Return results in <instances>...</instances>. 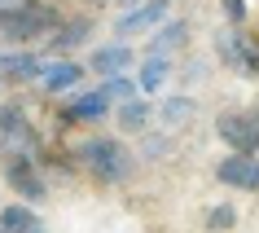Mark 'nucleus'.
I'll list each match as a JSON object with an SVG mask.
<instances>
[{
  "label": "nucleus",
  "instance_id": "1",
  "mask_svg": "<svg viewBox=\"0 0 259 233\" xmlns=\"http://www.w3.org/2000/svg\"><path fill=\"white\" fill-rule=\"evenodd\" d=\"M62 27L53 5H14V9H0V35L14 44H31L40 35H53Z\"/></svg>",
  "mask_w": 259,
  "mask_h": 233
},
{
  "label": "nucleus",
  "instance_id": "2",
  "mask_svg": "<svg viewBox=\"0 0 259 233\" xmlns=\"http://www.w3.org/2000/svg\"><path fill=\"white\" fill-rule=\"evenodd\" d=\"M79 159H83V167H88L97 180H106V185H119V180L132 172V154L123 150V141H114V137H93V141H83Z\"/></svg>",
  "mask_w": 259,
  "mask_h": 233
},
{
  "label": "nucleus",
  "instance_id": "3",
  "mask_svg": "<svg viewBox=\"0 0 259 233\" xmlns=\"http://www.w3.org/2000/svg\"><path fill=\"white\" fill-rule=\"evenodd\" d=\"M40 137L18 106H0V159H35Z\"/></svg>",
  "mask_w": 259,
  "mask_h": 233
},
{
  "label": "nucleus",
  "instance_id": "4",
  "mask_svg": "<svg viewBox=\"0 0 259 233\" xmlns=\"http://www.w3.org/2000/svg\"><path fill=\"white\" fill-rule=\"evenodd\" d=\"M5 180H9V189H14L18 198H27V203H40L44 193H49L35 159H5Z\"/></svg>",
  "mask_w": 259,
  "mask_h": 233
},
{
  "label": "nucleus",
  "instance_id": "5",
  "mask_svg": "<svg viewBox=\"0 0 259 233\" xmlns=\"http://www.w3.org/2000/svg\"><path fill=\"white\" fill-rule=\"evenodd\" d=\"M215 132L233 145V154H255L259 150V114H220Z\"/></svg>",
  "mask_w": 259,
  "mask_h": 233
},
{
  "label": "nucleus",
  "instance_id": "6",
  "mask_svg": "<svg viewBox=\"0 0 259 233\" xmlns=\"http://www.w3.org/2000/svg\"><path fill=\"white\" fill-rule=\"evenodd\" d=\"M215 176L233 189H259V154H229L215 167Z\"/></svg>",
  "mask_w": 259,
  "mask_h": 233
},
{
  "label": "nucleus",
  "instance_id": "7",
  "mask_svg": "<svg viewBox=\"0 0 259 233\" xmlns=\"http://www.w3.org/2000/svg\"><path fill=\"white\" fill-rule=\"evenodd\" d=\"M163 18H167V0H145V5H137V9H127V14H123L114 27H119V35L127 40V35L150 31L154 22H163Z\"/></svg>",
  "mask_w": 259,
  "mask_h": 233
},
{
  "label": "nucleus",
  "instance_id": "8",
  "mask_svg": "<svg viewBox=\"0 0 259 233\" xmlns=\"http://www.w3.org/2000/svg\"><path fill=\"white\" fill-rule=\"evenodd\" d=\"M220 53H224V62L237 70H246V75H255L259 70V53H255V44L242 40L237 31H220Z\"/></svg>",
  "mask_w": 259,
  "mask_h": 233
},
{
  "label": "nucleus",
  "instance_id": "9",
  "mask_svg": "<svg viewBox=\"0 0 259 233\" xmlns=\"http://www.w3.org/2000/svg\"><path fill=\"white\" fill-rule=\"evenodd\" d=\"M0 233H49V224L31 211V203H9L0 211Z\"/></svg>",
  "mask_w": 259,
  "mask_h": 233
},
{
  "label": "nucleus",
  "instance_id": "10",
  "mask_svg": "<svg viewBox=\"0 0 259 233\" xmlns=\"http://www.w3.org/2000/svg\"><path fill=\"white\" fill-rule=\"evenodd\" d=\"M106 110H110V97H106V88H93V93H79V97H75V101H70L66 110H62V114H66V119H101Z\"/></svg>",
  "mask_w": 259,
  "mask_h": 233
},
{
  "label": "nucleus",
  "instance_id": "11",
  "mask_svg": "<svg viewBox=\"0 0 259 233\" xmlns=\"http://www.w3.org/2000/svg\"><path fill=\"white\" fill-rule=\"evenodd\" d=\"M40 80H44L49 93H70V88L83 80V66H75V62H49Z\"/></svg>",
  "mask_w": 259,
  "mask_h": 233
},
{
  "label": "nucleus",
  "instance_id": "12",
  "mask_svg": "<svg viewBox=\"0 0 259 233\" xmlns=\"http://www.w3.org/2000/svg\"><path fill=\"white\" fill-rule=\"evenodd\" d=\"M35 75H44L40 53H31V49H18V53L5 57V80H35Z\"/></svg>",
  "mask_w": 259,
  "mask_h": 233
},
{
  "label": "nucleus",
  "instance_id": "13",
  "mask_svg": "<svg viewBox=\"0 0 259 233\" xmlns=\"http://www.w3.org/2000/svg\"><path fill=\"white\" fill-rule=\"evenodd\" d=\"M127 49H123V44H110V49H97L93 53V70L97 75H106V80H114V75H123V70H127Z\"/></svg>",
  "mask_w": 259,
  "mask_h": 233
},
{
  "label": "nucleus",
  "instance_id": "14",
  "mask_svg": "<svg viewBox=\"0 0 259 233\" xmlns=\"http://www.w3.org/2000/svg\"><path fill=\"white\" fill-rule=\"evenodd\" d=\"M88 35H93V22H88V18H70L66 27H57L53 35H49V44H53V49H75V44H83Z\"/></svg>",
  "mask_w": 259,
  "mask_h": 233
},
{
  "label": "nucleus",
  "instance_id": "15",
  "mask_svg": "<svg viewBox=\"0 0 259 233\" xmlns=\"http://www.w3.org/2000/svg\"><path fill=\"white\" fill-rule=\"evenodd\" d=\"M189 40V22H167L163 31H154V40H150V49L158 57H167L171 49H180V44Z\"/></svg>",
  "mask_w": 259,
  "mask_h": 233
},
{
  "label": "nucleus",
  "instance_id": "16",
  "mask_svg": "<svg viewBox=\"0 0 259 233\" xmlns=\"http://www.w3.org/2000/svg\"><path fill=\"white\" fill-rule=\"evenodd\" d=\"M167 75H171V62H167V57H158V53L145 57V70H141V93H158Z\"/></svg>",
  "mask_w": 259,
  "mask_h": 233
},
{
  "label": "nucleus",
  "instance_id": "17",
  "mask_svg": "<svg viewBox=\"0 0 259 233\" xmlns=\"http://www.w3.org/2000/svg\"><path fill=\"white\" fill-rule=\"evenodd\" d=\"M119 124L127 128V132H141V128L150 124V106H145L141 97H137V101H123V106H119Z\"/></svg>",
  "mask_w": 259,
  "mask_h": 233
},
{
  "label": "nucleus",
  "instance_id": "18",
  "mask_svg": "<svg viewBox=\"0 0 259 233\" xmlns=\"http://www.w3.org/2000/svg\"><path fill=\"white\" fill-rule=\"evenodd\" d=\"M101 88H106L110 101H114V97H119V101H137V93H141V84H132L127 75H114V80H106Z\"/></svg>",
  "mask_w": 259,
  "mask_h": 233
},
{
  "label": "nucleus",
  "instance_id": "19",
  "mask_svg": "<svg viewBox=\"0 0 259 233\" xmlns=\"http://www.w3.org/2000/svg\"><path fill=\"white\" fill-rule=\"evenodd\" d=\"M189 114H193L189 97H171V101H163V124H185Z\"/></svg>",
  "mask_w": 259,
  "mask_h": 233
},
{
  "label": "nucleus",
  "instance_id": "20",
  "mask_svg": "<svg viewBox=\"0 0 259 233\" xmlns=\"http://www.w3.org/2000/svg\"><path fill=\"white\" fill-rule=\"evenodd\" d=\"M206 220H211V229H229V224H237V211L233 207H215Z\"/></svg>",
  "mask_w": 259,
  "mask_h": 233
},
{
  "label": "nucleus",
  "instance_id": "21",
  "mask_svg": "<svg viewBox=\"0 0 259 233\" xmlns=\"http://www.w3.org/2000/svg\"><path fill=\"white\" fill-rule=\"evenodd\" d=\"M224 9H229L233 22H242V18H246V0H224Z\"/></svg>",
  "mask_w": 259,
  "mask_h": 233
},
{
  "label": "nucleus",
  "instance_id": "22",
  "mask_svg": "<svg viewBox=\"0 0 259 233\" xmlns=\"http://www.w3.org/2000/svg\"><path fill=\"white\" fill-rule=\"evenodd\" d=\"M14 5H22V0H0V9H14Z\"/></svg>",
  "mask_w": 259,
  "mask_h": 233
},
{
  "label": "nucleus",
  "instance_id": "23",
  "mask_svg": "<svg viewBox=\"0 0 259 233\" xmlns=\"http://www.w3.org/2000/svg\"><path fill=\"white\" fill-rule=\"evenodd\" d=\"M123 5H132V9H137V5H145V0H123Z\"/></svg>",
  "mask_w": 259,
  "mask_h": 233
},
{
  "label": "nucleus",
  "instance_id": "24",
  "mask_svg": "<svg viewBox=\"0 0 259 233\" xmlns=\"http://www.w3.org/2000/svg\"><path fill=\"white\" fill-rule=\"evenodd\" d=\"M0 80H5V57H0Z\"/></svg>",
  "mask_w": 259,
  "mask_h": 233
},
{
  "label": "nucleus",
  "instance_id": "25",
  "mask_svg": "<svg viewBox=\"0 0 259 233\" xmlns=\"http://www.w3.org/2000/svg\"><path fill=\"white\" fill-rule=\"evenodd\" d=\"M93 5H97V0H93Z\"/></svg>",
  "mask_w": 259,
  "mask_h": 233
}]
</instances>
